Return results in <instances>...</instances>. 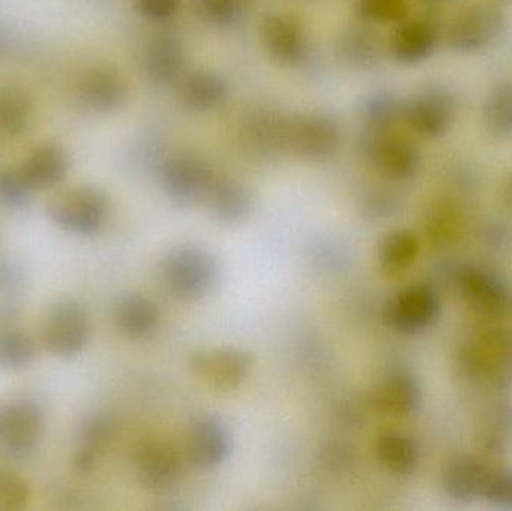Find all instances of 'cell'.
Here are the masks:
<instances>
[{
    "instance_id": "obj_38",
    "label": "cell",
    "mask_w": 512,
    "mask_h": 511,
    "mask_svg": "<svg viewBox=\"0 0 512 511\" xmlns=\"http://www.w3.org/2000/svg\"><path fill=\"white\" fill-rule=\"evenodd\" d=\"M204 11L213 21L230 23L239 15V0H203Z\"/></svg>"
},
{
    "instance_id": "obj_12",
    "label": "cell",
    "mask_w": 512,
    "mask_h": 511,
    "mask_svg": "<svg viewBox=\"0 0 512 511\" xmlns=\"http://www.w3.org/2000/svg\"><path fill=\"white\" fill-rule=\"evenodd\" d=\"M495 468L477 458H459L442 474V488L456 503L469 504L486 500L487 489Z\"/></svg>"
},
{
    "instance_id": "obj_7",
    "label": "cell",
    "mask_w": 512,
    "mask_h": 511,
    "mask_svg": "<svg viewBox=\"0 0 512 511\" xmlns=\"http://www.w3.org/2000/svg\"><path fill=\"white\" fill-rule=\"evenodd\" d=\"M441 312V302L432 287L411 285L400 291L384 308L388 327L405 335H415L429 329Z\"/></svg>"
},
{
    "instance_id": "obj_19",
    "label": "cell",
    "mask_w": 512,
    "mask_h": 511,
    "mask_svg": "<svg viewBox=\"0 0 512 511\" xmlns=\"http://www.w3.org/2000/svg\"><path fill=\"white\" fill-rule=\"evenodd\" d=\"M379 464L394 476H411L420 462V449L414 438L399 431H385L375 443Z\"/></svg>"
},
{
    "instance_id": "obj_23",
    "label": "cell",
    "mask_w": 512,
    "mask_h": 511,
    "mask_svg": "<svg viewBox=\"0 0 512 511\" xmlns=\"http://www.w3.org/2000/svg\"><path fill=\"white\" fill-rule=\"evenodd\" d=\"M337 143L339 132L336 126L321 117L304 120L294 131L295 149L307 158H327L336 150Z\"/></svg>"
},
{
    "instance_id": "obj_31",
    "label": "cell",
    "mask_w": 512,
    "mask_h": 511,
    "mask_svg": "<svg viewBox=\"0 0 512 511\" xmlns=\"http://www.w3.org/2000/svg\"><path fill=\"white\" fill-rule=\"evenodd\" d=\"M486 122L495 134H512V83L502 84L492 93L487 102Z\"/></svg>"
},
{
    "instance_id": "obj_9",
    "label": "cell",
    "mask_w": 512,
    "mask_h": 511,
    "mask_svg": "<svg viewBox=\"0 0 512 511\" xmlns=\"http://www.w3.org/2000/svg\"><path fill=\"white\" fill-rule=\"evenodd\" d=\"M186 450L198 470H215L230 459L233 435L219 417L201 416L189 426Z\"/></svg>"
},
{
    "instance_id": "obj_11",
    "label": "cell",
    "mask_w": 512,
    "mask_h": 511,
    "mask_svg": "<svg viewBox=\"0 0 512 511\" xmlns=\"http://www.w3.org/2000/svg\"><path fill=\"white\" fill-rule=\"evenodd\" d=\"M162 185L174 203L194 206L206 200L215 179L206 165L189 158L173 159L162 168Z\"/></svg>"
},
{
    "instance_id": "obj_24",
    "label": "cell",
    "mask_w": 512,
    "mask_h": 511,
    "mask_svg": "<svg viewBox=\"0 0 512 511\" xmlns=\"http://www.w3.org/2000/svg\"><path fill=\"white\" fill-rule=\"evenodd\" d=\"M409 119L418 131L439 135L450 126L453 107L441 93H427L412 104Z\"/></svg>"
},
{
    "instance_id": "obj_13",
    "label": "cell",
    "mask_w": 512,
    "mask_h": 511,
    "mask_svg": "<svg viewBox=\"0 0 512 511\" xmlns=\"http://www.w3.org/2000/svg\"><path fill=\"white\" fill-rule=\"evenodd\" d=\"M504 18L490 6L468 9L453 21L450 29V45L459 51H472L484 47L499 35Z\"/></svg>"
},
{
    "instance_id": "obj_17",
    "label": "cell",
    "mask_w": 512,
    "mask_h": 511,
    "mask_svg": "<svg viewBox=\"0 0 512 511\" xmlns=\"http://www.w3.org/2000/svg\"><path fill=\"white\" fill-rule=\"evenodd\" d=\"M65 150L56 144H42L27 156L20 170L35 191L56 188L68 174Z\"/></svg>"
},
{
    "instance_id": "obj_16",
    "label": "cell",
    "mask_w": 512,
    "mask_h": 511,
    "mask_svg": "<svg viewBox=\"0 0 512 511\" xmlns=\"http://www.w3.org/2000/svg\"><path fill=\"white\" fill-rule=\"evenodd\" d=\"M117 329L129 339H146L158 330L161 312L150 297L140 293L125 294L114 308Z\"/></svg>"
},
{
    "instance_id": "obj_15",
    "label": "cell",
    "mask_w": 512,
    "mask_h": 511,
    "mask_svg": "<svg viewBox=\"0 0 512 511\" xmlns=\"http://www.w3.org/2000/svg\"><path fill=\"white\" fill-rule=\"evenodd\" d=\"M373 404L385 416H411L421 404L420 383L409 372H391L376 387Z\"/></svg>"
},
{
    "instance_id": "obj_33",
    "label": "cell",
    "mask_w": 512,
    "mask_h": 511,
    "mask_svg": "<svg viewBox=\"0 0 512 511\" xmlns=\"http://www.w3.org/2000/svg\"><path fill=\"white\" fill-rule=\"evenodd\" d=\"M30 501V488L23 477L0 467V511H21Z\"/></svg>"
},
{
    "instance_id": "obj_6",
    "label": "cell",
    "mask_w": 512,
    "mask_h": 511,
    "mask_svg": "<svg viewBox=\"0 0 512 511\" xmlns=\"http://www.w3.org/2000/svg\"><path fill=\"white\" fill-rule=\"evenodd\" d=\"M189 368L206 386L219 392H231L249 380L254 369V359L242 348H212L195 353Z\"/></svg>"
},
{
    "instance_id": "obj_25",
    "label": "cell",
    "mask_w": 512,
    "mask_h": 511,
    "mask_svg": "<svg viewBox=\"0 0 512 511\" xmlns=\"http://www.w3.org/2000/svg\"><path fill=\"white\" fill-rule=\"evenodd\" d=\"M265 42L270 53L282 62H297L303 57V33L289 18H271L265 24Z\"/></svg>"
},
{
    "instance_id": "obj_34",
    "label": "cell",
    "mask_w": 512,
    "mask_h": 511,
    "mask_svg": "<svg viewBox=\"0 0 512 511\" xmlns=\"http://www.w3.org/2000/svg\"><path fill=\"white\" fill-rule=\"evenodd\" d=\"M150 71L161 81H170L176 77L182 65L179 48L171 41H161L150 51Z\"/></svg>"
},
{
    "instance_id": "obj_39",
    "label": "cell",
    "mask_w": 512,
    "mask_h": 511,
    "mask_svg": "<svg viewBox=\"0 0 512 511\" xmlns=\"http://www.w3.org/2000/svg\"><path fill=\"white\" fill-rule=\"evenodd\" d=\"M138 9L147 17H170L179 5V0H137Z\"/></svg>"
},
{
    "instance_id": "obj_36",
    "label": "cell",
    "mask_w": 512,
    "mask_h": 511,
    "mask_svg": "<svg viewBox=\"0 0 512 511\" xmlns=\"http://www.w3.org/2000/svg\"><path fill=\"white\" fill-rule=\"evenodd\" d=\"M486 500L498 509L512 511V468L493 471Z\"/></svg>"
},
{
    "instance_id": "obj_20",
    "label": "cell",
    "mask_w": 512,
    "mask_h": 511,
    "mask_svg": "<svg viewBox=\"0 0 512 511\" xmlns=\"http://www.w3.org/2000/svg\"><path fill=\"white\" fill-rule=\"evenodd\" d=\"M206 201L210 212L221 224H242L251 215V195L234 180H215Z\"/></svg>"
},
{
    "instance_id": "obj_29",
    "label": "cell",
    "mask_w": 512,
    "mask_h": 511,
    "mask_svg": "<svg viewBox=\"0 0 512 511\" xmlns=\"http://www.w3.org/2000/svg\"><path fill=\"white\" fill-rule=\"evenodd\" d=\"M433 32L426 24H408L396 38V53L405 62H417L429 54L433 47Z\"/></svg>"
},
{
    "instance_id": "obj_1",
    "label": "cell",
    "mask_w": 512,
    "mask_h": 511,
    "mask_svg": "<svg viewBox=\"0 0 512 511\" xmlns=\"http://www.w3.org/2000/svg\"><path fill=\"white\" fill-rule=\"evenodd\" d=\"M460 368L472 383L504 390L512 384V332L502 327L480 330L460 351Z\"/></svg>"
},
{
    "instance_id": "obj_35",
    "label": "cell",
    "mask_w": 512,
    "mask_h": 511,
    "mask_svg": "<svg viewBox=\"0 0 512 511\" xmlns=\"http://www.w3.org/2000/svg\"><path fill=\"white\" fill-rule=\"evenodd\" d=\"M459 228V216L453 207L442 206L436 207L427 219L426 231L429 239L435 245H445L448 240L453 239Z\"/></svg>"
},
{
    "instance_id": "obj_14",
    "label": "cell",
    "mask_w": 512,
    "mask_h": 511,
    "mask_svg": "<svg viewBox=\"0 0 512 511\" xmlns=\"http://www.w3.org/2000/svg\"><path fill=\"white\" fill-rule=\"evenodd\" d=\"M113 437L114 420L110 414L95 413L86 417L78 431L74 470L80 476L92 474L110 447Z\"/></svg>"
},
{
    "instance_id": "obj_3",
    "label": "cell",
    "mask_w": 512,
    "mask_h": 511,
    "mask_svg": "<svg viewBox=\"0 0 512 511\" xmlns=\"http://www.w3.org/2000/svg\"><path fill=\"white\" fill-rule=\"evenodd\" d=\"M45 411L39 402L17 396L0 402V459L24 462L41 446Z\"/></svg>"
},
{
    "instance_id": "obj_30",
    "label": "cell",
    "mask_w": 512,
    "mask_h": 511,
    "mask_svg": "<svg viewBox=\"0 0 512 511\" xmlns=\"http://www.w3.org/2000/svg\"><path fill=\"white\" fill-rule=\"evenodd\" d=\"M185 98L192 107L210 110L224 101L225 86L215 75H195L186 83Z\"/></svg>"
},
{
    "instance_id": "obj_8",
    "label": "cell",
    "mask_w": 512,
    "mask_h": 511,
    "mask_svg": "<svg viewBox=\"0 0 512 511\" xmlns=\"http://www.w3.org/2000/svg\"><path fill=\"white\" fill-rule=\"evenodd\" d=\"M459 288L466 305L481 317L501 318L512 314L511 288L492 270L466 267L459 275Z\"/></svg>"
},
{
    "instance_id": "obj_4",
    "label": "cell",
    "mask_w": 512,
    "mask_h": 511,
    "mask_svg": "<svg viewBox=\"0 0 512 511\" xmlns=\"http://www.w3.org/2000/svg\"><path fill=\"white\" fill-rule=\"evenodd\" d=\"M90 335L89 314L77 300H57L42 315L39 339L51 356L60 359L78 356L89 344Z\"/></svg>"
},
{
    "instance_id": "obj_32",
    "label": "cell",
    "mask_w": 512,
    "mask_h": 511,
    "mask_svg": "<svg viewBox=\"0 0 512 511\" xmlns=\"http://www.w3.org/2000/svg\"><path fill=\"white\" fill-rule=\"evenodd\" d=\"M35 189L29 185L20 168L0 170V203L9 209H23L32 201Z\"/></svg>"
},
{
    "instance_id": "obj_37",
    "label": "cell",
    "mask_w": 512,
    "mask_h": 511,
    "mask_svg": "<svg viewBox=\"0 0 512 511\" xmlns=\"http://www.w3.org/2000/svg\"><path fill=\"white\" fill-rule=\"evenodd\" d=\"M363 11L376 20H396L405 11V0H363Z\"/></svg>"
},
{
    "instance_id": "obj_27",
    "label": "cell",
    "mask_w": 512,
    "mask_h": 511,
    "mask_svg": "<svg viewBox=\"0 0 512 511\" xmlns=\"http://www.w3.org/2000/svg\"><path fill=\"white\" fill-rule=\"evenodd\" d=\"M376 165L393 179H409L418 170V155L411 146L396 140H381L373 147Z\"/></svg>"
},
{
    "instance_id": "obj_28",
    "label": "cell",
    "mask_w": 512,
    "mask_h": 511,
    "mask_svg": "<svg viewBox=\"0 0 512 511\" xmlns=\"http://www.w3.org/2000/svg\"><path fill=\"white\" fill-rule=\"evenodd\" d=\"M36 353L35 339L26 330L12 326L0 330V368L20 371L32 365Z\"/></svg>"
},
{
    "instance_id": "obj_2",
    "label": "cell",
    "mask_w": 512,
    "mask_h": 511,
    "mask_svg": "<svg viewBox=\"0 0 512 511\" xmlns=\"http://www.w3.org/2000/svg\"><path fill=\"white\" fill-rule=\"evenodd\" d=\"M165 290L179 302H197L212 293L219 281V264L197 245L174 246L161 263Z\"/></svg>"
},
{
    "instance_id": "obj_26",
    "label": "cell",
    "mask_w": 512,
    "mask_h": 511,
    "mask_svg": "<svg viewBox=\"0 0 512 511\" xmlns=\"http://www.w3.org/2000/svg\"><path fill=\"white\" fill-rule=\"evenodd\" d=\"M33 105L29 96L18 87L0 89V134L15 137L32 125Z\"/></svg>"
},
{
    "instance_id": "obj_10",
    "label": "cell",
    "mask_w": 512,
    "mask_h": 511,
    "mask_svg": "<svg viewBox=\"0 0 512 511\" xmlns=\"http://www.w3.org/2000/svg\"><path fill=\"white\" fill-rule=\"evenodd\" d=\"M134 471L146 491H170L182 479V459L170 444L147 441L135 453Z\"/></svg>"
},
{
    "instance_id": "obj_18",
    "label": "cell",
    "mask_w": 512,
    "mask_h": 511,
    "mask_svg": "<svg viewBox=\"0 0 512 511\" xmlns=\"http://www.w3.org/2000/svg\"><path fill=\"white\" fill-rule=\"evenodd\" d=\"M78 93L87 107L111 111L125 101L126 89L119 75L104 68H93L81 77Z\"/></svg>"
},
{
    "instance_id": "obj_21",
    "label": "cell",
    "mask_w": 512,
    "mask_h": 511,
    "mask_svg": "<svg viewBox=\"0 0 512 511\" xmlns=\"http://www.w3.org/2000/svg\"><path fill=\"white\" fill-rule=\"evenodd\" d=\"M478 446L493 456H502L512 450V405H492L484 411L477 426Z\"/></svg>"
},
{
    "instance_id": "obj_40",
    "label": "cell",
    "mask_w": 512,
    "mask_h": 511,
    "mask_svg": "<svg viewBox=\"0 0 512 511\" xmlns=\"http://www.w3.org/2000/svg\"><path fill=\"white\" fill-rule=\"evenodd\" d=\"M504 200L508 209H510L512 212V176L507 180V183H505Z\"/></svg>"
},
{
    "instance_id": "obj_5",
    "label": "cell",
    "mask_w": 512,
    "mask_h": 511,
    "mask_svg": "<svg viewBox=\"0 0 512 511\" xmlns=\"http://www.w3.org/2000/svg\"><path fill=\"white\" fill-rule=\"evenodd\" d=\"M47 213L66 233L95 236L107 222L110 203L99 189L81 186L54 195L48 203Z\"/></svg>"
},
{
    "instance_id": "obj_22",
    "label": "cell",
    "mask_w": 512,
    "mask_h": 511,
    "mask_svg": "<svg viewBox=\"0 0 512 511\" xmlns=\"http://www.w3.org/2000/svg\"><path fill=\"white\" fill-rule=\"evenodd\" d=\"M420 254V240L409 230L391 231L378 249L379 267L388 276H400L411 269Z\"/></svg>"
}]
</instances>
